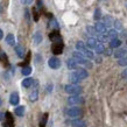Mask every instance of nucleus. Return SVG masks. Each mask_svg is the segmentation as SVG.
I'll use <instances>...</instances> for the list:
<instances>
[{
    "instance_id": "obj_10",
    "label": "nucleus",
    "mask_w": 127,
    "mask_h": 127,
    "mask_svg": "<svg viewBox=\"0 0 127 127\" xmlns=\"http://www.w3.org/2000/svg\"><path fill=\"white\" fill-rule=\"evenodd\" d=\"M42 40H43L42 34H41L40 32H37V33H35L34 36H33V42H34L35 46H39L40 43L42 42Z\"/></svg>"
},
{
    "instance_id": "obj_26",
    "label": "nucleus",
    "mask_w": 127,
    "mask_h": 127,
    "mask_svg": "<svg viewBox=\"0 0 127 127\" xmlns=\"http://www.w3.org/2000/svg\"><path fill=\"white\" fill-rule=\"evenodd\" d=\"M118 64H119L120 66H127V55L124 56V57H121V58H119Z\"/></svg>"
},
{
    "instance_id": "obj_24",
    "label": "nucleus",
    "mask_w": 127,
    "mask_h": 127,
    "mask_svg": "<svg viewBox=\"0 0 127 127\" xmlns=\"http://www.w3.org/2000/svg\"><path fill=\"white\" fill-rule=\"evenodd\" d=\"M14 112H15V114L18 117H22L25 114V106H18Z\"/></svg>"
},
{
    "instance_id": "obj_7",
    "label": "nucleus",
    "mask_w": 127,
    "mask_h": 127,
    "mask_svg": "<svg viewBox=\"0 0 127 127\" xmlns=\"http://www.w3.org/2000/svg\"><path fill=\"white\" fill-rule=\"evenodd\" d=\"M95 29H96V33H98V34H105L106 33V26L103 22H99V21H97V23L95 25Z\"/></svg>"
},
{
    "instance_id": "obj_27",
    "label": "nucleus",
    "mask_w": 127,
    "mask_h": 127,
    "mask_svg": "<svg viewBox=\"0 0 127 127\" xmlns=\"http://www.w3.org/2000/svg\"><path fill=\"white\" fill-rule=\"evenodd\" d=\"M85 48H86V47H85V44L82 42V41H78V42L76 43V49H77L78 51H81V53H82Z\"/></svg>"
},
{
    "instance_id": "obj_33",
    "label": "nucleus",
    "mask_w": 127,
    "mask_h": 127,
    "mask_svg": "<svg viewBox=\"0 0 127 127\" xmlns=\"http://www.w3.org/2000/svg\"><path fill=\"white\" fill-rule=\"evenodd\" d=\"M33 1H34V0H21V2H22L23 5H32Z\"/></svg>"
},
{
    "instance_id": "obj_31",
    "label": "nucleus",
    "mask_w": 127,
    "mask_h": 127,
    "mask_svg": "<svg viewBox=\"0 0 127 127\" xmlns=\"http://www.w3.org/2000/svg\"><path fill=\"white\" fill-rule=\"evenodd\" d=\"M47 119H48V114H44V116H43V119L41 120V124H40V127H44L46 126V123H47Z\"/></svg>"
},
{
    "instance_id": "obj_8",
    "label": "nucleus",
    "mask_w": 127,
    "mask_h": 127,
    "mask_svg": "<svg viewBox=\"0 0 127 127\" xmlns=\"http://www.w3.org/2000/svg\"><path fill=\"white\" fill-rule=\"evenodd\" d=\"M75 72H76V75L79 77V79H81V81H83V79H85V78L89 77V72L85 69H76V71H75Z\"/></svg>"
},
{
    "instance_id": "obj_39",
    "label": "nucleus",
    "mask_w": 127,
    "mask_h": 127,
    "mask_svg": "<svg viewBox=\"0 0 127 127\" xmlns=\"http://www.w3.org/2000/svg\"><path fill=\"white\" fill-rule=\"evenodd\" d=\"M4 117H5V114L2 113V112H0V121H1V120L4 119Z\"/></svg>"
},
{
    "instance_id": "obj_9",
    "label": "nucleus",
    "mask_w": 127,
    "mask_h": 127,
    "mask_svg": "<svg viewBox=\"0 0 127 127\" xmlns=\"http://www.w3.org/2000/svg\"><path fill=\"white\" fill-rule=\"evenodd\" d=\"M127 55V49L126 48H117V51L114 53V57L116 58H121Z\"/></svg>"
},
{
    "instance_id": "obj_6",
    "label": "nucleus",
    "mask_w": 127,
    "mask_h": 127,
    "mask_svg": "<svg viewBox=\"0 0 127 127\" xmlns=\"http://www.w3.org/2000/svg\"><path fill=\"white\" fill-rule=\"evenodd\" d=\"M48 65H49L51 69H58V68L61 66V61H60L57 57H51V58H49V61H48Z\"/></svg>"
},
{
    "instance_id": "obj_23",
    "label": "nucleus",
    "mask_w": 127,
    "mask_h": 127,
    "mask_svg": "<svg viewBox=\"0 0 127 127\" xmlns=\"http://www.w3.org/2000/svg\"><path fill=\"white\" fill-rule=\"evenodd\" d=\"M95 50L97 51V54H103L105 50V47L103 43H97V46L95 47Z\"/></svg>"
},
{
    "instance_id": "obj_22",
    "label": "nucleus",
    "mask_w": 127,
    "mask_h": 127,
    "mask_svg": "<svg viewBox=\"0 0 127 127\" xmlns=\"http://www.w3.org/2000/svg\"><path fill=\"white\" fill-rule=\"evenodd\" d=\"M106 35H107V37H110V39H114V37H118V32H117V29H110L106 33Z\"/></svg>"
},
{
    "instance_id": "obj_15",
    "label": "nucleus",
    "mask_w": 127,
    "mask_h": 127,
    "mask_svg": "<svg viewBox=\"0 0 127 127\" xmlns=\"http://www.w3.org/2000/svg\"><path fill=\"white\" fill-rule=\"evenodd\" d=\"M33 83H34V79H33V78H31V77L25 78V79L22 81V86L23 88H26V89H28L33 85Z\"/></svg>"
},
{
    "instance_id": "obj_28",
    "label": "nucleus",
    "mask_w": 127,
    "mask_h": 127,
    "mask_svg": "<svg viewBox=\"0 0 127 127\" xmlns=\"http://www.w3.org/2000/svg\"><path fill=\"white\" fill-rule=\"evenodd\" d=\"M112 23H113V19H112L111 16L110 15H106L104 18V25L105 26H106V25H107V26H111Z\"/></svg>"
},
{
    "instance_id": "obj_30",
    "label": "nucleus",
    "mask_w": 127,
    "mask_h": 127,
    "mask_svg": "<svg viewBox=\"0 0 127 127\" xmlns=\"http://www.w3.org/2000/svg\"><path fill=\"white\" fill-rule=\"evenodd\" d=\"M86 31H88V33H90L91 35L97 34V33H96V29H95V27H91V26H88V27H86Z\"/></svg>"
},
{
    "instance_id": "obj_25",
    "label": "nucleus",
    "mask_w": 127,
    "mask_h": 127,
    "mask_svg": "<svg viewBox=\"0 0 127 127\" xmlns=\"http://www.w3.org/2000/svg\"><path fill=\"white\" fill-rule=\"evenodd\" d=\"M32 73V68L29 65H27V66H23L22 68V75L23 76H29Z\"/></svg>"
},
{
    "instance_id": "obj_20",
    "label": "nucleus",
    "mask_w": 127,
    "mask_h": 127,
    "mask_svg": "<svg viewBox=\"0 0 127 127\" xmlns=\"http://www.w3.org/2000/svg\"><path fill=\"white\" fill-rule=\"evenodd\" d=\"M37 98H39V90L35 89L34 91L31 92V95H29V100H31V101H36Z\"/></svg>"
},
{
    "instance_id": "obj_42",
    "label": "nucleus",
    "mask_w": 127,
    "mask_h": 127,
    "mask_svg": "<svg viewBox=\"0 0 127 127\" xmlns=\"http://www.w3.org/2000/svg\"><path fill=\"white\" fill-rule=\"evenodd\" d=\"M0 105H1V98H0Z\"/></svg>"
},
{
    "instance_id": "obj_32",
    "label": "nucleus",
    "mask_w": 127,
    "mask_h": 127,
    "mask_svg": "<svg viewBox=\"0 0 127 127\" xmlns=\"http://www.w3.org/2000/svg\"><path fill=\"white\" fill-rule=\"evenodd\" d=\"M0 60H2V61H7L6 54H5L4 51H0Z\"/></svg>"
},
{
    "instance_id": "obj_41",
    "label": "nucleus",
    "mask_w": 127,
    "mask_h": 127,
    "mask_svg": "<svg viewBox=\"0 0 127 127\" xmlns=\"http://www.w3.org/2000/svg\"><path fill=\"white\" fill-rule=\"evenodd\" d=\"M2 36H4V33H2V31L0 29V40L2 39Z\"/></svg>"
},
{
    "instance_id": "obj_38",
    "label": "nucleus",
    "mask_w": 127,
    "mask_h": 127,
    "mask_svg": "<svg viewBox=\"0 0 127 127\" xmlns=\"http://www.w3.org/2000/svg\"><path fill=\"white\" fill-rule=\"evenodd\" d=\"M51 90H53V85H49V86H47V91H48V92H50Z\"/></svg>"
},
{
    "instance_id": "obj_37",
    "label": "nucleus",
    "mask_w": 127,
    "mask_h": 127,
    "mask_svg": "<svg viewBox=\"0 0 127 127\" xmlns=\"http://www.w3.org/2000/svg\"><path fill=\"white\" fill-rule=\"evenodd\" d=\"M37 7L39 8L42 7V0H37Z\"/></svg>"
},
{
    "instance_id": "obj_11",
    "label": "nucleus",
    "mask_w": 127,
    "mask_h": 127,
    "mask_svg": "<svg viewBox=\"0 0 127 127\" xmlns=\"http://www.w3.org/2000/svg\"><path fill=\"white\" fill-rule=\"evenodd\" d=\"M19 95H18V92H13L11 95V97H9V103H11L12 105H18L19 104Z\"/></svg>"
},
{
    "instance_id": "obj_17",
    "label": "nucleus",
    "mask_w": 127,
    "mask_h": 127,
    "mask_svg": "<svg viewBox=\"0 0 127 127\" xmlns=\"http://www.w3.org/2000/svg\"><path fill=\"white\" fill-rule=\"evenodd\" d=\"M15 53L20 58H22L23 56H25V48H23L22 46H20V44L19 46H16L15 47Z\"/></svg>"
},
{
    "instance_id": "obj_16",
    "label": "nucleus",
    "mask_w": 127,
    "mask_h": 127,
    "mask_svg": "<svg viewBox=\"0 0 127 127\" xmlns=\"http://www.w3.org/2000/svg\"><path fill=\"white\" fill-rule=\"evenodd\" d=\"M71 125H72L73 127H86V123L83 121V120H81V119H77V120L71 121Z\"/></svg>"
},
{
    "instance_id": "obj_4",
    "label": "nucleus",
    "mask_w": 127,
    "mask_h": 127,
    "mask_svg": "<svg viewBox=\"0 0 127 127\" xmlns=\"http://www.w3.org/2000/svg\"><path fill=\"white\" fill-rule=\"evenodd\" d=\"M66 114L70 118H79L83 114V111H82L79 107H71L66 111Z\"/></svg>"
},
{
    "instance_id": "obj_18",
    "label": "nucleus",
    "mask_w": 127,
    "mask_h": 127,
    "mask_svg": "<svg viewBox=\"0 0 127 127\" xmlns=\"http://www.w3.org/2000/svg\"><path fill=\"white\" fill-rule=\"evenodd\" d=\"M6 42H7V44H9V46H14V44H15V36L13 34H8L7 36H6Z\"/></svg>"
},
{
    "instance_id": "obj_14",
    "label": "nucleus",
    "mask_w": 127,
    "mask_h": 127,
    "mask_svg": "<svg viewBox=\"0 0 127 127\" xmlns=\"http://www.w3.org/2000/svg\"><path fill=\"white\" fill-rule=\"evenodd\" d=\"M120 46H121V41H120L118 37L111 39V42H110V47H111V48H119Z\"/></svg>"
},
{
    "instance_id": "obj_12",
    "label": "nucleus",
    "mask_w": 127,
    "mask_h": 127,
    "mask_svg": "<svg viewBox=\"0 0 127 127\" xmlns=\"http://www.w3.org/2000/svg\"><path fill=\"white\" fill-rule=\"evenodd\" d=\"M66 66H68L70 70L77 69V62L75 61L73 58H69V60L66 61Z\"/></svg>"
},
{
    "instance_id": "obj_40",
    "label": "nucleus",
    "mask_w": 127,
    "mask_h": 127,
    "mask_svg": "<svg viewBox=\"0 0 127 127\" xmlns=\"http://www.w3.org/2000/svg\"><path fill=\"white\" fill-rule=\"evenodd\" d=\"M96 62H97V63H101V58H100V57H97L96 58Z\"/></svg>"
},
{
    "instance_id": "obj_1",
    "label": "nucleus",
    "mask_w": 127,
    "mask_h": 127,
    "mask_svg": "<svg viewBox=\"0 0 127 127\" xmlns=\"http://www.w3.org/2000/svg\"><path fill=\"white\" fill-rule=\"evenodd\" d=\"M64 90H65L66 93H69V95H81L83 92V89L82 86L77 84H68L64 86Z\"/></svg>"
},
{
    "instance_id": "obj_21",
    "label": "nucleus",
    "mask_w": 127,
    "mask_h": 127,
    "mask_svg": "<svg viewBox=\"0 0 127 127\" xmlns=\"http://www.w3.org/2000/svg\"><path fill=\"white\" fill-rule=\"evenodd\" d=\"M70 82L72 83V84H78L79 82H81V79H79V77H78L77 75H76V72H72L71 75H70Z\"/></svg>"
},
{
    "instance_id": "obj_19",
    "label": "nucleus",
    "mask_w": 127,
    "mask_h": 127,
    "mask_svg": "<svg viewBox=\"0 0 127 127\" xmlns=\"http://www.w3.org/2000/svg\"><path fill=\"white\" fill-rule=\"evenodd\" d=\"M82 54L84 55L86 58H89V60H92L93 57H95V55H93V53L91 51L90 49H88V48H85L83 51H82Z\"/></svg>"
},
{
    "instance_id": "obj_13",
    "label": "nucleus",
    "mask_w": 127,
    "mask_h": 127,
    "mask_svg": "<svg viewBox=\"0 0 127 127\" xmlns=\"http://www.w3.org/2000/svg\"><path fill=\"white\" fill-rule=\"evenodd\" d=\"M97 43H98V41H97V39H95V37H90V39H88V42H86V46H88V48H91V49H95V47L97 46Z\"/></svg>"
},
{
    "instance_id": "obj_5",
    "label": "nucleus",
    "mask_w": 127,
    "mask_h": 127,
    "mask_svg": "<svg viewBox=\"0 0 127 127\" xmlns=\"http://www.w3.org/2000/svg\"><path fill=\"white\" fill-rule=\"evenodd\" d=\"M63 51V43H62V40H58V41H54V44H53V53L54 54H62Z\"/></svg>"
},
{
    "instance_id": "obj_36",
    "label": "nucleus",
    "mask_w": 127,
    "mask_h": 127,
    "mask_svg": "<svg viewBox=\"0 0 127 127\" xmlns=\"http://www.w3.org/2000/svg\"><path fill=\"white\" fill-rule=\"evenodd\" d=\"M121 75H123V77H124V78H127V69H126V70H124Z\"/></svg>"
},
{
    "instance_id": "obj_3",
    "label": "nucleus",
    "mask_w": 127,
    "mask_h": 127,
    "mask_svg": "<svg viewBox=\"0 0 127 127\" xmlns=\"http://www.w3.org/2000/svg\"><path fill=\"white\" fill-rule=\"evenodd\" d=\"M72 57H73V60H75V61L77 62V64H83V65H85V64L88 63L86 57L82 54L81 51H75V53L72 54Z\"/></svg>"
},
{
    "instance_id": "obj_2",
    "label": "nucleus",
    "mask_w": 127,
    "mask_h": 127,
    "mask_svg": "<svg viewBox=\"0 0 127 127\" xmlns=\"http://www.w3.org/2000/svg\"><path fill=\"white\" fill-rule=\"evenodd\" d=\"M84 98L81 97L79 95H72L71 97L68 98V103L70 105H81V104H84Z\"/></svg>"
},
{
    "instance_id": "obj_34",
    "label": "nucleus",
    "mask_w": 127,
    "mask_h": 127,
    "mask_svg": "<svg viewBox=\"0 0 127 127\" xmlns=\"http://www.w3.org/2000/svg\"><path fill=\"white\" fill-rule=\"evenodd\" d=\"M114 25H116V28H118V29H121V27H123L121 23H120V21H118V20L114 22Z\"/></svg>"
},
{
    "instance_id": "obj_29",
    "label": "nucleus",
    "mask_w": 127,
    "mask_h": 127,
    "mask_svg": "<svg viewBox=\"0 0 127 127\" xmlns=\"http://www.w3.org/2000/svg\"><path fill=\"white\" fill-rule=\"evenodd\" d=\"M100 16H101V12H100L99 8H97L96 11H95V15H93V19L96 20V21H98V20L100 19Z\"/></svg>"
},
{
    "instance_id": "obj_35",
    "label": "nucleus",
    "mask_w": 127,
    "mask_h": 127,
    "mask_svg": "<svg viewBox=\"0 0 127 127\" xmlns=\"http://www.w3.org/2000/svg\"><path fill=\"white\" fill-rule=\"evenodd\" d=\"M104 53L106 56H110V55H112V49H105Z\"/></svg>"
}]
</instances>
